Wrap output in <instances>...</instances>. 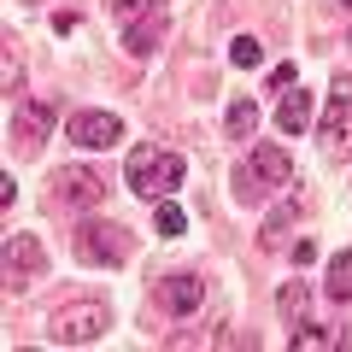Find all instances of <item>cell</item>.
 Masks as SVG:
<instances>
[{
    "label": "cell",
    "instance_id": "15",
    "mask_svg": "<svg viewBox=\"0 0 352 352\" xmlns=\"http://www.w3.org/2000/svg\"><path fill=\"white\" fill-rule=\"evenodd\" d=\"M0 88L18 94L24 88V53H18V36H6V59H0Z\"/></svg>",
    "mask_w": 352,
    "mask_h": 352
},
{
    "label": "cell",
    "instance_id": "19",
    "mask_svg": "<svg viewBox=\"0 0 352 352\" xmlns=\"http://www.w3.org/2000/svg\"><path fill=\"white\" fill-rule=\"evenodd\" d=\"M229 59H235L241 71H252V65L264 59V47H258V36H235V41H229Z\"/></svg>",
    "mask_w": 352,
    "mask_h": 352
},
{
    "label": "cell",
    "instance_id": "5",
    "mask_svg": "<svg viewBox=\"0 0 352 352\" xmlns=\"http://www.w3.org/2000/svg\"><path fill=\"white\" fill-rule=\"evenodd\" d=\"M53 200L71 206V212H94L106 200V182L94 170H82V164H65V170H53Z\"/></svg>",
    "mask_w": 352,
    "mask_h": 352
},
{
    "label": "cell",
    "instance_id": "9",
    "mask_svg": "<svg viewBox=\"0 0 352 352\" xmlns=\"http://www.w3.org/2000/svg\"><path fill=\"white\" fill-rule=\"evenodd\" d=\"M323 141H329V147H346V141H352V76H335V88H329Z\"/></svg>",
    "mask_w": 352,
    "mask_h": 352
},
{
    "label": "cell",
    "instance_id": "2",
    "mask_svg": "<svg viewBox=\"0 0 352 352\" xmlns=\"http://www.w3.org/2000/svg\"><path fill=\"white\" fill-rule=\"evenodd\" d=\"M124 176H129V188L141 194V200H170L176 188H182V159H176L170 147H129V164H124Z\"/></svg>",
    "mask_w": 352,
    "mask_h": 352
},
{
    "label": "cell",
    "instance_id": "18",
    "mask_svg": "<svg viewBox=\"0 0 352 352\" xmlns=\"http://www.w3.org/2000/svg\"><path fill=\"white\" fill-rule=\"evenodd\" d=\"M153 206H159V212H153V229H159V235H182V223H188L182 206L176 200H153Z\"/></svg>",
    "mask_w": 352,
    "mask_h": 352
},
{
    "label": "cell",
    "instance_id": "4",
    "mask_svg": "<svg viewBox=\"0 0 352 352\" xmlns=\"http://www.w3.org/2000/svg\"><path fill=\"white\" fill-rule=\"evenodd\" d=\"M71 247H76V258H82V264H124L129 258V229L94 217V223H82L71 235Z\"/></svg>",
    "mask_w": 352,
    "mask_h": 352
},
{
    "label": "cell",
    "instance_id": "1",
    "mask_svg": "<svg viewBox=\"0 0 352 352\" xmlns=\"http://www.w3.org/2000/svg\"><path fill=\"white\" fill-rule=\"evenodd\" d=\"M288 176H294L288 147H276V141H258V147H252L247 159L235 164V200H241V206H258L270 188H288Z\"/></svg>",
    "mask_w": 352,
    "mask_h": 352
},
{
    "label": "cell",
    "instance_id": "22",
    "mask_svg": "<svg viewBox=\"0 0 352 352\" xmlns=\"http://www.w3.org/2000/svg\"><path fill=\"white\" fill-rule=\"evenodd\" d=\"M0 206H6V212L18 206V182H12V176H0Z\"/></svg>",
    "mask_w": 352,
    "mask_h": 352
},
{
    "label": "cell",
    "instance_id": "16",
    "mask_svg": "<svg viewBox=\"0 0 352 352\" xmlns=\"http://www.w3.org/2000/svg\"><path fill=\"white\" fill-rule=\"evenodd\" d=\"M329 294L335 300H352V252H335L329 258Z\"/></svg>",
    "mask_w": 352,
    "mask_h": 352
},
{
    "label": "cell",
    "instance_id": "7",
    "mask_svg": "<svg viewBox=\"0 0 352 352\" xmlns=\"http://www.w3.org/2000/svg\"><path fill=\"white\" fill-rule=\"evenodd\" d=\"M0 264H6V288L24 294L30 282L41 276V264H47V258H41V241H36V235H6V252H0Z\"/></svg>",
    "mask_w": 352,
    "mask_h": 352
},
{
    "label": "cell",
    "instance_id": "20",
    "mask_svg": "<svg viewBox=\"0 0 352 352\" xmlns=\"http://www.w3.org/2000/svg\"><path fill=\"white\" fill-rule=\"evenodd\" d=\"M276 305H282V317H300L305 305H311V288H305V282H288V288L276 294Z\"/></svg>",
    "mask_w": 352,
    "mask_h": 352
},
{
    "label": "cell",
    "instance_id": "12",
    "mask_svg": "<svg viewBox=\"0 0 352 352\" xmlns=\"http://www.w3.org/2000/svg\"><path fill=\"white\" fill-rule=\"evenodd\" d=\"M311 112H317V106H311V88H300V82H294V88H282V106H276V124L288 129V135H300V129L311 124Z\"/></svg>",
    "mask_w": 352,
    "mask_h": 352
},
{
    "label": "cell",
    "instance_id": "25",
    "mask_svg": "<svg viewBox=\"0 0 352 352\" xmlns=\"http://www.w3.org/2000/svg\"><path fill=\"white\" fill-rule=\"evenodd\" d=\"M340 6H352V0H340Z\"/></svg>",
    "mask_w": 352,
    "mask_h": 352
},
{
    "label": "cell",
    "instance_id": "23",
    "mask_svg": "<svg viewBox=\"0 0 352 352\" xmlns=\"http://www.w3.org/2000/svg\"><path fill=\"white\" fill-rule=\"evenodd\" d=\"M317 258V247H311V241H294V264H300V270H305V264H311Z\"/></svg>",
    "mask_w": 352,
    "mask_h": 352
},
{
    "label": "cell",
    "instance_id": "13",
    "mask_svg": "<svg viewBox=\"0 0 352 352\" xmlns=\"http://www.w3.org/2000/svg\"><path fill=\"white\" fill-rule=\"evenodd\" d=\"M346 340H352V335H340V329H317V323H300V329L288 335V346H294V352H340Z\"/></svg>",
    "mask_w": 352,
    "mask_h": 352
},
{
    "label": "cell",
    "instance_id": "8",
    "mask_svg": "<svg viewBox=\"0 0 352 352\" xmlns=\"http://www.w3.org/2000/svg\"><path fill=\"white\" fill-rule=\"evenodd\" d=\"M53 118H59V106H53V100H30V106H18V112H12V147L36 153L41 141H47Z\"/></svg>",
    "mask_w": 352,
    "mask_h": 352
},
{
    "label": "cell",
    "instance_id": "21",
    "mask_svg": "<svg viewBox=\"0 0 352 352\" xmlns=\"http://www.w3.org/2000/svg\"><path fill=\"white\" fill-rule=\"evenodd\" d=\"M164 0H112V12H118V24H135V18H147V12H159Z\"/></svg>",
    "mask_w": 352,
    "mask_h": 352
},
{
    "label": "cell",
    "instance_id": "10",
    "mask_svg": "<svg viewBox=\"0 0 352 352\" xmlns=\"http://www.w3.org/2000/svg\"><path fill=\"white\" fill-rule=\"evenodd\" d=\"M159 305H164L170 317L200 311V305H206V282L194 276V270H176V276H164V282H159Z\"/></svg>",
    "mask_w": 352,
    "mask_h": 352
},
{
    "label": "cell",
    "instance_id": "3",
    "mask_svg": "<svg viewBox=\"0 0 352 352\" xmlns=\"http://www.w3.org/2000/svg\"><path fill=\"white\" fill-rule=\"evenodd\" d=\"M47 329H53L59 346H88V340H100L106 329H112V305H106V300H71V305L53 311Z\"/></svg>",
    "mask_w": 352,
    "mask_h": 352
},
{
    "label": "cell",
    "instance_id": "14",
    "mask_svg": "<svg viewBox=\"0 0 352 352\" xmlns=\"http://www.w3.org/2000/svg\"><path fill=\"white\" fill-rule=\"evenodd\" d=\"M229 141H252V129H258V100L252 94H241V100H229V118H223Z\"/></svg>",
    "mask_w": 352,
    "mask_h": 352
},
{
    "label": "cell",
    "instance_id": "24",
    "mask_svg": "<svg viewBox=\"0 0 352 352\" xmlns=\"http://www.w3.org/2000/svg\"><path fill=\"white\" fill-rule=\"evenodd\" d=\"M270 88H294V65H276L270 71Z\"/></svg>",
    "mask_w": 352,
    "mask_h": 352
},
{
    "label": "cell",
    "instance_id": "6",
    "mask_svg": "<svg viewBox=\"0 0 352 352\" xmlns=\"http://www.w3.org/2000/svg\"><path fill=\"white\" fill-rule=\"evenodd\" d=\"M65 135H71L76 147L100 153V147H118V141H124V118L118 112H71L65 118Z\"/></svg>",
    "mask_w": 352,
    "mask_h": 352
},
{
    "label": "cell",
    "instance_id": "17",
    "mask_svg": "<svg viewBox=\"0 0 352 352\" xmlns=\"http://www.w3.org/2000/svg\"><path fill=\"white\" fill-rule=\"evenodd\" d=\"M300 217V200H288L282 212H270L264 217V247H282V235H288V223Z\"/></svg>",
    "mask_w": 352,
    "mask_h": 352
},
{
    "label": "cell",
    "instance_id": "11",
    "mask_svg": "<svg viewBox=\"0 0 352 352\" xmlns=\"http://www.w3.org/2000/svg\"><path fill=\"white\" fill-rule=\"evenodd\" d=\"M159 41H164V6H159V12H147V18H135V24H124L129 59H153V53H159Z\"/></svg>",
    "mask_w": 352,
    "mask_h": 352
}]
</instances>
